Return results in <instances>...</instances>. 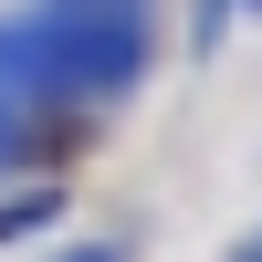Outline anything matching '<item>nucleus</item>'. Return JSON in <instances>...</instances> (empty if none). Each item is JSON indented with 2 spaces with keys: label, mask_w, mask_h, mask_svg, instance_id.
<instances>
[{
  "label": "nucleus",
  "mask_w": 262,
  "mask_h": 262,
  "mask_svg": "<svg viewBox=\"0 0 262 262\" xmlns=\"http://www.w3.org/2000/svg\"><path fill=\"white\" fill-rule=\"evenodd\" d=\"M53 21H84V32H137V0H53Z\"/></svg>",
  "instance_id": "f03ea898"
},
{
  "label": "nucleus",
  "mask_w": 262,
  "mask_h": 262,
  "mask_svg": "<svg viewBox=\"0 0 262 262\" xmlns=\"http://www.w3.org/2000/svg\"><path fill=\"white\" fill-rule=\"evenodd\" d=\"M42 74H53V84H116V74H137V32L53 21V32H42Z\"/></svg>",
  "instance_id": "f257e3e1"
},
{
  "label": "nucleus",
  "mask_w": 262,
  "mask_h": 262,
  "mask_svg": "<svg viewBox=\"0 0 262 262\" xmlns=\"http://www.w3.org/2000/svg\"><path fill=\"white\" fill-rule=\"evenodd\" d=\"M84 262H105V252H84Z\"/></svg>",
  "instance_id": "7ed1b4c3"
}]
</instances>
